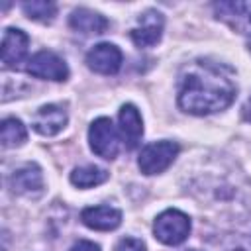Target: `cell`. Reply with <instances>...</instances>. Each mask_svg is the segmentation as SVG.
<instances>
[{
	"label": "cell",
	"instance_id": "cell-3",
	"mask_svg": "<svg viewBox=\"0 0 251 251\" xmlns=\"http://www.w3.org/2000/svg\"><path fill=\"white\" fill-rule=\"evenodd\" d=\"M88 141L92 151L102 157V159H114L120 151V137L116 133V127L112 124V120L108 118H98L92 122L90 129H88Z\"/></svg>",
	"mask_w": 251,
	"mask_h": 251
},
{
	"label": "cell",
	"instance_id": "cell-17",
	"mask_svg": "<svg viewBox=\"0 0 251 251\" xmlns=\"http://www.w3.org/2000/svg\"><path fill=\"white\" fill-rule=\"evenodd\" d=\"M22 10L29 20H35V22H51L57 14V6L53 2H45V0L24 2Z\"/></svg>",
	"mask_w": 251,
	"mask_h": 251
},
{
	"label": "cell",
	"instance_id": "cell-21",
	"mask_svg": "<svg viewBox=\"0 0 251 251\" xmlns=\"http://www.w3.org/2000/svg\"><path fill=\"white\" fill-rule=\"evenodd\" d=\"M226 251H251L247 245H243V243H235V245H231V247H227Z\"/></svg>",
	"mask_w": 251,
	"mask_h": 251
},
{
	"label": "cell",
	"instance_id": "cell-6",
	"mask_svg": "<svg viewBox=\"0 0 251 251\" xmlns=\"http://www.w3.org/2000/svg\"><path fill=\"white\" fill-rule=\"evenodd\" d=\"M163 14L147 10L137 18V25L131 29V39L137 47H153L163 33Z\"/></svg>",
	"mask_w": 251,
	"mask_h": 251
},
{
	"label": "cell",
	"instance_id": "cell-23",
	"mask_svg": "<svg viewBox=\"0 0 251 251\" xmlns=\"http://www.w3.org/2000/svg\"><path fill=\"white\" fill-rule=\"evenodd\" d=\"M190 251H194V249H190Z\"/></svg>",
	"mask_w": 251,
	"mask_h": 251
},
{
	"label": "cell",
	"instance_id": "cell-7",
	"mask_svg": "<svg viewBox=\"0 0 251 251\" xmlns=\"http://www.w3.org/2000/svg\"><path fill=\"white\" fill-rule=\"evenodd\" d=\"M86 65L100 75H114L122 67V51L112 43H98L88 51Z\"/></svg>",
	"mask_w": 251,
	"mask_h": 251
},
{
	"label": "cell",
	"instance_id": "cell-1",
	"mask_svg": "<svg viewBox=\"0 0 251 251\" xmlns=\"http://www.w3.org/2000/svg\"><path fill=\"white\" fill-rule=\"evenodd\" d=\"M235 82L226 65L194 61L180 76L178 106L196 116L220 112L235 98Z\"/></svg>",
	"mask_w": 251,
	"mask_h": 251
},
{
	"label": "cell",
	"instance_id": "cell-2",
	"mask_svg": "<svg viewBox=\"0 0 251 251\" xmlns=\"http://www.w3.org/2000/svg\"><path fill=\"white\" fill-rule=\"evenodd\" d=\"M153 231L159 241L167 245H178L190 233V220L186 214L178 210H165L163 214L157 216Z\"/></svg>",
	"mask_w": 251,
	"mask_h": 251
},
{
	"label": "cell",
	"instance_id": "cell-20",
	"mask_svg": "<svg viewBox=\"0 0 251 251\" xmlns=\"http://www.w3.org/2000/svg\"><path fill=\"white\" fill-rule=\"evenodd\" d=\"M243 118H245L247 122H251V96H249V100H247L245 106H243Z\"/></svg>",
	"mask_w": 251,
	"mask_h": 251
},
{
	"label": "cell",
	"instance_id": "cell-18",
	"mask_svg": "<svg viewBox=\"0 0 251 251\" xmlns=\"http://www.w3.org/2000/svg\"><path fill=\"white\" fill-rule=\"evenodd\" d=\"M116 251H145V243L135 237H124L118 241Z\"/></svg>",
	"mask_w": 251,
	"mask_h": 251
},
{
	"label": "cell",
	"instance_id": "cell-15",
	"mask_svg": "<svg viewBox=\"0 0 251 251\" xmlns=\"http://www.w3.org/2000/svg\"><path fill=\"white\" fill-rule=\"evenodd\" d=\"M108 178V173L96 165H84V167H76L71 173V182L78 188H90V186H98Z\"/></svg>",
	"mask_w": 251,
	"mask_h": 251
},
{
	"label": "cell",
	"instance_id": "cell-12",
	"mask_svg": "<svg viewBox=\"0 0 251 251\" xmlns=\"http://www.w3.org/2000/svg\"><path fill=\"white\" fill-rule=\"evenodd\" d=\"M10 184L14 188V192L18 194H37L43 188V176L37 165L27 163L24 167H20L18 171H14Z\"/></svg>",
	"mask_w": 251,
	"mask_h": 251
},
{
	"label": "cell",
	"instance_id": "cell-22",
	"mask_svg": "<svg viewBox=\"0 0 251 251\" xmlns=\"http://www.w3.org/2000/svg\"><path fill=\"white\" fill-rule=\"evenodd\" d=\"M249 51H251V39H249Z\"/></svg>",
	"mask_w": 251,
	"mask_h": 251
},
{
	"label": "cell",
	"instance_id": "cell-16",
	"mask_svg": "<svg viewBox=\"0 0 251 251\" xmlns=\"http://www.w3.org/2000/svg\"><path fill=\"white\" fill-rule=\"evenodd\" d=\"M25 126L18 118H6L2 122V145L4 147H18L25 141Z\"/></svg>",
	"mask_w": 251,
	"mask_h": 251
},
{
	"label": "cell",
	"instance_id": "cell-19",
	"mask_svg": "<svg viewBox=\"0 0 251 251\" xmlns=\"http://www.w3.org/2000/svg\"><path fill=\"white\" fill-rule=\"evenodd\" d=\"M71 251H100V247L96 243H92V241H78V243L73 245Z\"/></svg>",
	"mask_w": 251,
	"mask_h": 251
},
{
	"label": "cell",
	"instance_id": "cell-11",
	"mask_svg": "<svg viewBox=\"0 0 251 251\" xmlns=\"http://www.w3.org/2000/svg\"><path fill=\"white\" fill-rule=\"evenodd\" d=\"M80 220L84 226L98 229V231H110L120 226L122 222V212L110 206H92L84 208L80 214Z\"/></svg>",
	"mask_w": 251,
	"mask_h": 251
},
{
	"label": "cell",
	"instance_id": "cell-5",
	"mask_svg": "<svg viewBox=\"0 0 251 251\" xmlns=\"http://www.w3.org/2000/svg\"><path fill=\"white\" fill-rule=\"evenodd\" d=\"M27 73L37 78L49 80H65L69 76V69L65 61L53 51H39L27 61Z\"/></svg>",
	"mask_w": 251,
	"mask_h": 251
},
{
	"label": "cell",
	"instance_id": "cell-9",
	"mask_svg": "<svg viewBox=\"0 0 251 251\" xmlns=\"http://www.w3.org/2000/svg\"><path fill=\"white\" fill-rule=\"evenodd\" d=\"M65 124H67V112L57 104L41 106L31 120L33 129L41 135H55L65 127Z\"/></svg>",
	"mask_w": 251,
	"mask_h": 251
},
{
	"label": "cell",
	"instance_id": "cell-10",
	"mask_svg": "<svg viewBox=\"0 0 251 251\" xmlns=\"http://www.w3.org/2000/svg\"><path fill=\"white\" fill-rule=\"evenodd\" d=\"M29 39L22 29L8 27L2 35V63L4 67H16L27 53Z\"/></svg>",
	"mask_w": 251,
	"mask_h": 251
},
{
	"label": "cell",
	"instance_id": "cell-4",
	"mask_svg": "<svg viewBox=\"0 0 251 251\" xmlns=\"http://www.w3.org/2000/svg\"><path fill=\"white\" fill-rule=\"evenodd\" d=\"M178 145L173 141H157L143 147L139 153V169L145 175H157L163 173L176 157Z\"/></svg>",
	"mask_w": 251,
	"mask_h": 251
},
{
	"label": "cell",
	"instance_id": "cell-13",
	"mask_svg": "<svg viewBox=\"0 0 251 251\" xmlns=\"http://www.w3.org/2000/svg\"><path fill=\"white\" fill-rule=\"evenodd\" d=\"M120 129L124 135V141L127 143L129 149H133L141 135H143V122L133 104H124L120 110Z\"/></svg>",
	"mask_w": 251,
	"mask_h": 251
},
{
	"label": "cell",
	"instance_id": "cell-14",
	"mask_svg": "<svg viewBox=\"0 0 251 251\" xmlns=\"http://www.w3.org/2000/svg\"><path fill=\"white\" fill-rule=\"evenodd\" d=\"M69 24L75 31L80 33H104V29L108 27V20L88 8H76L71 14Z\"/></svg>",
	"mask_w": 251,
	"mask_h": 251
},
{
	"label": "cell",
	"instance_id": "cell-8",
	"mask_svg": "<svg viewBox=\"0 0 251 251\" xmlns=\"http://www.w3.org/2000/svg\"><path fill=\"white\" fill-rule=\"evenodd\" d=\"M216 16L239 33H251V2H218Z\"/></svg>",
	"mask_w": 251,
	"mask_h": 251
}]
</instances>
